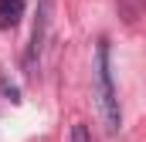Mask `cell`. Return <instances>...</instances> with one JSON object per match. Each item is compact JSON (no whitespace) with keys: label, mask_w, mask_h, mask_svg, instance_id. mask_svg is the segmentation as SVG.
I'll list each match as a JSON object with an SVG mask.
<instances>
[{"label":"cell","mask_w":146,"mask_h":142,"mask_svg":"<svg viewBox=\"0 0 146 142\" xmlns=\"http://www.w3.org/2000/svg\"><path fill=\"white\" fill-rule=\"evenodd\" d=\"M95 95H99L102 122H106L109 135H115L122 129V112H119V98H115V85H112V61L106 41H99V47H95Z\"/></svg>","instance_id":"6da1fadb"},{"label":"cell","mask_w":146,"mask_h":142,"mask_svg":"<svg viewBox=\"0 0 146 142\" xmlns=\"http://www.w3.org/2000/svg\"><path fill=\"white\" fill-rule=\"evenodd\" d=\"M48 27H51V0H41L37 3V20H34V34H31V44H27V54H24V68L34 74V64L44 51V37H48Z\"/></svg>","instance_id":"7a4b0ae2"},{"label":"cell","mask_w":146,"mask_h":142,"mask_svg":"<svg viewBox=\"0 0 146 142\" xmlns=\"http://www.w3.org/2000/svg\"><path fill=\"white\" fill-rule=\"evenodd\" d=\"M24 17V0H0V27H14Z\"/></svg>","instance_id":"3957f363"},{"label":"cell","mask_w":146,"mask_h":142,"mask_svg":"<svg viewBox=\"0 0 146 142\" xmlns=\"http://www.w3.org/2000/svg\"><path fill=\"white\" fill-rule=\"evenodd\" d=\"M72 142H92V135H88V129L78 122V125H72Z\"/></svg>","instance_id":"277c9868"}]
</instances>
